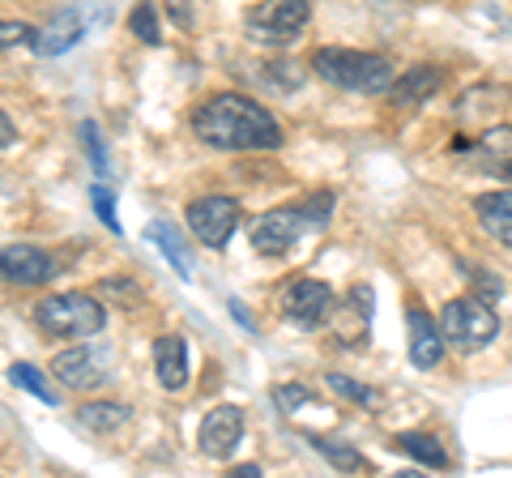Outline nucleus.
<instances>
[{"instance_id":"f257e3e1","label":"nucleus","mask_w":512,"mask_h":478,"mask_svg":"<svg viewBox=\"0 0 512 478\" xmlns=\"http://www.w3.org/2000/svg\"><path fill=\"white\" fill-rule=\"evenodd\" d=\"M192 133L214 150H278L282 124L244 94H214L192 111Z\"/></svg>"},{"instance_id":"f03ea898","label":"nucleus","mask_w":512,"mask_h":478,"mask_svg":"<svg viewBox=\"0 0 512 478\" xmlns=\"http://www.w3.org/2000/svg\"><path fill=\"white\" fill-rule=\"evenodd\" d=\"M333 214V193H312L295 210H269L252 222V252L256 257H286L303 235L320 231Z\"/></svg>"},{"instance_id":"7ed1b4c3","label":"nucleus","mask_w":512,"mask_h":478,"mask_svg":"<svg viewBox=\"0 0 512 478\" xmlns=\"http://www.w3.org/2000/svg\"><path fill=\"white\" fill-rule=\"evenodd\" d=\"M316 77H325L338 90L355 94H389L393 86V60L380 52H355V47H320L312 56Z\"/></svg>"},{"instance_id":"20e7f679","label":"nucleus","mask_w":512,"mask_h":478,"mask_svg":"<svg viewBox=\"0 0 512 478\" xmlns=\"http://www.w3.org/2000/svg\"><path fill=\"white\" fill-rule=\"evenodd\" d=\"M35 325L52 338H94L107 325V312L99 299H90L82 291H64V295H47L35 304Z\"/></svg>"},{"instance_id":"39448f33","label":"nucleus","mask_w":512,"mask_h":478,"mask_svg":"<svg viewBox=\"0 0 512 478\" xmlns=\"http://www.w3.org/2000/svg\"><path fill=\"white\" fill-rule=\"evenodd\" d=\"M440 333H444V346L470 355V350H483L500 338V316H495L478 295H461V299H448L444 304Z\"/></svg>"},{"instance_id":"423d86ee","label":"nucleus","mask_w":512,"mask_h":478,"mask_svg":"<svg viewBox=\"0 0 512 478\" xmlns=\"http://www.w3.org/2000/svg\"><path fill=\"white\" fill-rule=\"evenodd\" d=\"M308 18H312V0H261L248 13V30L252 39L265 43H291L303 35Z\"/></svg>"},{"instance_id":"0eeeda50","label":"nucleus","mask_w":512,"mask_h":478,"mask_svg":"<svg viewBox=\"0 0 512 478\" xmlns=\"http://www.w3.org/2000/svg\"><path fill=\"white\" fill-rule=\"evenodd\" d=\"M239 227V201L235 197H201L188 205V231L201 239L205 248L222 252L231 244V235Z\"/></svg>"},{"instance_id":"6e6552de","label":"nucleus","mask_w":512,"mask_h":478,"mask_svg":"<svg viewBox=\"0 0 512 478\" xmlns=\"http://www.w3.org/2000/svg\"><path fill=\"white\" fill-rule=\"evenodd\" d=\"M282 312L286 321H295L299 329H316L333 316V286L316 282V278H299L291 291L282 295Z\"/></svg>"},{"instance_id":"1a4fd4ad","label":"nucleus","mask_w":512,"mask_h":478,"mask_svg":"<svg viewBox=\"0 0 512 478\" xmlns=\"http://www.w3.org/2000/svg\"><path fill=\"white\" fill-rule=\"evenodd\" d=\"M239 440H244V410H239V406L222 402V406H214V410L201 419L197 444H201V453H205V457L227 461V457L239 449Z\"/></svg>"},{"instance_id":"9d476101","label":"nucleus","mask_w":512,"mask_h":478,"mask_svg":"<svg viewBox=\"0 0 512 478\" xmlns=\"http://www.w3.org/2000/svg\"><path fill=\"white\" fill-rule=\"evenodd\" d=\"M60 274L56 261L35 244H9L0 248V282L9 286H43Z\"/></svg>"},{"instance_id":"9b49d317","label":"nucleus","mask_w":512,"mask_h":478,"mask_svg":"<svg viewBox=\"0 0 512 478\" xmlns=\"http://www.w3.org/2000/svg\"><path fill=\"white\" fill-rule=\"evenodd\" d=\"M52 376L60 380L64 389H73V393H90V389H99L107 380L103 363L94 359V350H86V346L60 350V355L52 359Z\"/></svg>"},{"instance_id":"f8f14e48","label":"nucleus","mask_w":512,"mask_h":478,"mask_svg":"<svg viewBox=\"0 0 512 478\" xmlns=\"http://www.w3.org/2000/svg\"><path fill=\"white\" fill-rule=\"evenodd\" d=\"M406 329H410V363L414 368H436L444 359V333H440V321H431L427 312L410 308L406 312Z\"/></svg>"},{"instance_id":"ddd939ff","label":"nucleus","mask_w":512,"mask_h":478,"mask_svg":"<svg viewBox=\"0 0 512 478\" xmlns=\"http://www.w3.org/2000/svg\"><path fill=\"white\" fill-rule=\"evenodd\" d=\"M86 35V26H82V13L77 9H60L52 13V22H47L43 30H35V52L39 56H64L69 47H77Z\"/></svg>"},{"instance_id":"4468645a","label":"nucleus","mask_w":512,"mask_h":478,"mask_svg":"<svg viewBox=\"0 0 512 478\" xmlns=\"http://www.w3.org/2000/svg\"><path fill=\"white\" fill-rule=\"evenodd\" d=\"M154 372H158V385L171 393L188 385V342L180 333H163L154 342Z\"/></svg>"},{"instance_id":"2eb2a0df","label":"nucleus","mask_w":512,"mask_h":478,"mask_svg":"<svg viewBox=\"0 0 512 478\" xmlns=\"http://www.w3.org/2000/svg\"><path fill=\"white\" fill-rule=\"evenodd\" d=\"M444 86V73L436 65H414L406 69L402 77H393V86H389V99L397 107H414V103H427V99H436Z\"/></svg>"},{"instance_id":"dca6fc26","label":"nucleus","mask_w":512,"mask_h":478,"mask_svg":"<svg viewBox=\"0 0 512 478\" xmlns=\"http://www.w3.org/2000/svg\"><path fill=\"white\" fill-rule=\"evenodd\" d=\"M146 235L154 239V244H158V252H163V257L171 261V269H175V274H180L184 282H192V278H197V261H192V252H188V239L180 235V227H175V222H167V218H154Z\"/></svg>"},{"instance_id":"f3484780","label":"nucleus","mask_w":512,"mask_h":478,"mask_svg":"<svg viewBox=\"0 0 512 478\" xmlns=\"http://www.w3.org/2000/svg\"><path fill=\"white\" fill-rule=\"evenodd\" d=\"M478 222L500 239L504 248H512V188H500V193H483L474 201Z\"/></svg>"},{"instance_id":"a211bd4d","label":"nucleus","mask_w":512,"mask_h":478,"mask_svg":"<svg viewBox=\"0 0 512 478\" xmlns=\"http://www.w3.org/2000/svg\"><path fill=\"white\" fill-rule=\"evenodd\" d=\"M453 150H474V158L483 163V171H495L504 158H512V124H495V129H487L483 137L474 141V146L466 137H457Z\"/></svg>"},{"instance_id":"6ab92c4d","label":"nucleus","mask_w":512,"mask_h":478,"mask_svg":"<svg viewBox=\"0 0 512 478\" xmlns=\"http://www.w3.org/2000/svg\"><path fill=\"white\" fill-rule=\"evenodd\" d=\"M393 444H397V449H402L410 461H419V466H427V470H448V466H453L448 449H444L436 436H427V432H397Z\"/></svg>"},{"instance_id":"aec40b11","label":"nucleus","mask_w":512,"mask_h":478,"mask_svg":"<svg viewBox=\"0 0 512 478\" xmlns=\"http://www.w3.org/2000/svg\"><path fill=\"white\" fill-rule=\"evenodd\" d=\"M133 419V410H128L124 402H90L77 410V423L86 427V432L94 436H111V432H120V427Z\"/></svg>"},{"instance_id":"412c9836","label":"nucleus","mask_w":512,"mask_h":478,"mask_svg":"<svg viewBox=\"0 0 512 478\" xmlns=\"http://www.w3.org/2000/svg\"><path fill=\"white\" fill-rule=\"evenodd\" d=\"M312 440V449L329 461L333 470H342V474H359V470H372V461H367L355 444H346V440H329V436H308Z\"/></svg>"},{"instance_id":"4be33fe9","label":"nucleus","mask_w":512,"mask_h":478,"mask_svg":"<svg viewBox=\"0 0 512 478\" xmlns=\"http://www.w3.org/2000/svg\"><path fill=\"white\" fill-rule=\"evenodd\" d=\"M9 380H13V385H18V389H26V393H35V397H39V402H43V406H60V397H56V389H52V385H47V380H43V372L35 368V363H13V368H9Z\"/></svg>"},{"instance_id":"5701e85b","label":"nucleus","mask_w":512,"mask_h":478,"mask_svg":"<svg viewBox=\"0 0 512 478\" xmlns=\"http://www.w3.org/2000/svg\"><path fill=\"white\" fill-rule=\"evenodd\" d=\"M128 30H133L141 43H163V22H158L154 0H141V5H133V13H128Z\"/></svg>"},{"instance_id":"b1692460","label":"nucleus","mask_w":512,"mask_h":478,"mask_svg":"<svg viewBox=\"0 0 512 478\" xmlns=\"http://www.w3.org/2000/svg\"><path fill=\"white\" fill-rule=\"evenodd\" d=\"M82 146H86V158H90L94 175L107 180V175H111V158H107V141H103V133H99V124H94V120L82 124Z\"/></svg>"},{"instance_id":"393cba45","label":"nucleus","mask_w":512,"mask_h":478,"mask_svg":"<svg viewBox=\"0 0 512 478\" xmlns=\"http://www.w3.org/2000/svg\"><path fill=\"white\" fill-rule=\"evenodd\" d=\"M329 389H333V393H342L346 402L367 406V410H376V402H380V393H376L372 385H359V380H350V376H342V372H333V376H329Z\"/></svg>"},{"instance_id":"a878e982","label":"nucleus","mask_w":512,"mask_h":478,"mask_svg":"<svg viewBox=\"0 0 512 478\" xmlns=\"http://www.w3.org/2000/svg\"><path fill=\"white\" fill-rule=\"evenodd\" d=\"M90 201H94V214L103 218V227L120 235V218H116V197H111V188H107V184H94V188H90Z\"/></svg>"},{"instance_id":"bb28decb","label":"nucleus","mask_w":512,"mask_h":478,"mask_svg":"<svg viewBox=\"0 0 512 478\" xmlns=\"http://www.w3.org/2000/svg\"><path fill=\"white\" fill-rule=\"evenodd\" d=\"M312 389L308 385H278L274 389V406L282 410V414H291V410H303V406H312Z\"/></svg>"},{"instance_id":"cd10ccee","label":"nucleus","mask_w":512,"mask_h":478,"mask_svg":"<svg viewBox=\"0 0 512 478\" xmlns=\"http://www.w3.org/2000/svg\"><path fill=\"white\" fill-rule=\"evenodd\" d=\"M466 274L478 286V299H483V304H495V299L504 295V282L495 278V274H483V265H466Z\"/></svg>"},{"instance_id":"c85d7f7f","label":"nucleus","mask_w":512,"mask_h":478,"mask_svg":"<svg viewBox=\"0 0 512 478\" xmlns=\"http://www.w3.org/2000/svg\"><path fill=\"white\" fill-rule=\"evenodd\" d=\"M22 43L35 47V26H26V22H0V47H22Z\"/></svg>"},{"instance_id":"c756f323","label":"nucleus","mask_w":512,"mask_h":478,"mask_svg":"<svg viewBox=\"0 0 512 478\" xmlns=\"http://www.w3.org/2000/svg\"><path fill=\"white\" fill-rule=\"evenodd\" d=\"M269 77H274L282 90H299L303 86V69H291L286 60H274V65H269Z\"/></svg>"},{"instance_id":"7c9ffc66","label":"nucleus","mask_w":512,"mask_h":478,"mask_svg":"<svg viewBox=\"0 0 512 478\" xmlns=\"http://www.w3.org/2000/svg\"><path fill=\"white\" fill-rule=\"evenodd\" d=\"M13 141H18V124H13L5 111H0V150H9Z\"/></svg>"},{"instance_id":"2f4dec72","label":"nucleus","mask_w":512,"mask_h":478,"mask_svg":"<svg viewBox=\"0 0 512 478\" xmlns=\"http://www.w3.org/2000/svg\"><path fill=\"white\" fill-rule=\"evenodd\" d=\"M231 316H235V321H239V325H244L248 333H256V321H252V316H248V308H244V304H239V299H231Z\"/></svg>"},{"instance_id":"473e14b6","label":"nucleus","mask_w":512,"mask_h":478,"mask_svg":"<svg viewBox=\"0 0 512 478\" xmlns=\"http://www.w3.org/2000/svg\"><path fill=\"white\" fill-rule=\"evenodd\" d=\"M231 478H261V466H235Z\"/></svg>"},{"instance_id":"72a5a7b5","label":"nucleus","mask_w":512,"mask_h":478,"mask_svg":"<svg viewBox=\"0 0 512 478\" xmlns=\"http://www.w3.org/2000/svg\"><path fill=\"white\" fill-rule=\"evenodd\" d=\"M171 13H175V22H188L192 18V13L184 9V0H171Z\"/></svg>"},{"instance_id":"f704fd0d","label":"nucleus","mask_w":512,"mask_h":478,"mask_svg":"<svg viewBox=\"0 0 512 478\" xmlns=\"http://www.w3.org/2000/svg\"><path fill=\"white\" fill-rule=\"evenodd\" d=\"M495 175H504V180H512V158H504V163L495 167Z\"/></svg>"}]
</instances>
